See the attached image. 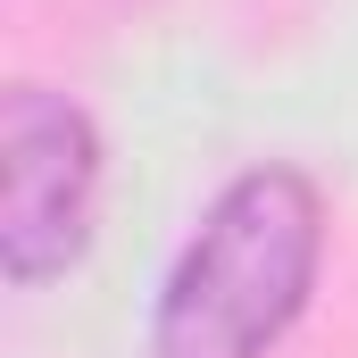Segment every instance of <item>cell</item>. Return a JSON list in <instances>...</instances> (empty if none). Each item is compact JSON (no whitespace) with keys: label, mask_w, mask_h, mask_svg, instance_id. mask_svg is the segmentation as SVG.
Returning <instances> with one entry per match:
<instances>
[{"label":"cell","mask_w":358,"mask_h":358,"mask_svg":"<svg viewBox=\"0 0 358 358\" xmlns=\"http://www.w3.org/2000/svg\"><path fill=\"white\" fill-rule=\"evenodd\" d=\"M325 267V200L300 167L234 176L159 283L150 358H267Z\"/></svg>","instance_id":"6da1fadb"},{"label":"cell","mask_w":358,"mask_h":358,"mask_svg":"<svg viewBox=\"0 0 358 358\" xmlns=\"http://www.w3.org/2000/svg\"><path fill=\"white\" fill-rule=\"evenodd\" d=\"M100 208V134L50 84L0 92V275L17 292L84 259Z\"/></svg>","instance_id":"7a4b0ae2"}]
</instances>
